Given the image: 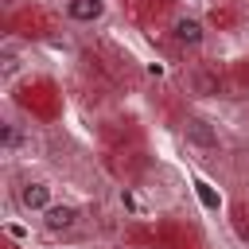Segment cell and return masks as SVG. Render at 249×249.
Masks as SVG:
<instances>
[{
	"mask_svg": "<svg viewBox=\"0 0 249 249\" xmlns=\"http://www.w3.org/2000/svg\"><path fill=\"white\" fill-rule=\"evenodd\" d=\"M82 206L78 202H66V198H54L43 214H39V230L47 233V237H70V233H78L82 230Z\"/></svg>",
	"mask_w": 249,
	"mask_h": 249,
	"instance_id": "7a4b0ae2",
	"label": "cell"
},
{
	"mask_svg": "<svg viewBox=\"0 0 249 249\" xmlns=\"http://www.w3.org/2000/svg\"><path fill=\"white\" fill-rule=\"evenodd\" d=\"M167 35H171V43H175L179 51H202V47H206V39H210V31H206L202 16H195V12H179V16L171 19Z\"/></svg>",
	"mask_w": 249,
	"mask_h": 249,
	"instance_id": "3957f363",
	"label": "cell"
},
{
	"mask_svg": "<svg viewBox=\"0 0 249 249\" xmlns=\"http://www.w3.org/2000/svg\"><path fill=\"white\" fill-rule=\"evenodd\" d=\"M183 140H187L195 152H222V132H218V124H214L210 117H202V113H187V121H183Z\"/></svg>",
	"mask_w": 249,
	"mask_h": 249,
	"instance_id": "277c9868",
	"label": "cell"
},
{
	"mask_svg": "<svg viewBox=\"0 0 249 249\" xmlns=\"http://www.w3.org/2000/svg\"><path fill=\"white\" fill-rule=\"evenodd\" d=\"M23 70H31V58L23 54V47H19V43H4V47H0V86L8 89Z\"/></svg>",
	"mask_w": 249,
	"mask_h": 249,
	"instance_id": "8992f818",
	"label": "cell"
},
{
	"mask_svg": "<svg viewBox=\"0 0 249 249\" xmlns=\"http://www.w3.org/2000/svg\"><path fill=\"white\" fill-rule=\"evenodd\" d=\"M62 16L74 27H93L109 16V0H62Z\"/></svg>",
	"mask_w": 249,
	"mask_h": 249,
	"instance_id": "5b68a950",
	"label": "cell"
},
{
	"mask_svg": "<svg viewBox=\"0 0 249 249\" xmlns=\"http://www.w3.org/2000/svg\"><path fill=\"white\" fill-rule=\"evenodd\" d=\"M23 140H27V136H23V124H19L12 113H4V117H0V152H4V156H19Z\"/></svg>",
	"mask_w": 249,
	"mask_h": 249,
	"instance_id": "52a82bcc",
	"label": "cell"
},
{
	"mask_svg": "<svg viewBox=\"0 0 249 249\" xmlns=\"http://www.w3.org/2000/svg\"><path fill=\"white\" fill-rule=\"evenodd\" d=\"M12 202H16V210H19V214L39 218V214L54 202V187H51L47 179H39V175H23V179L12 187Z\"/></svg>",
	"mask_w": 249,
	"mask_h": 249,
	"instance_id": "6da1fadb",
	"label": "cell"
}]
</instances>
